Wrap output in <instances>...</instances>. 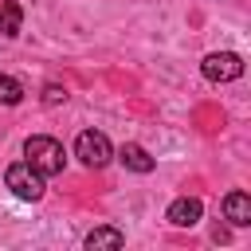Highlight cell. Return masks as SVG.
<instances>
[{"label": "cell", "instance_id": "1", "mask_svg": "<svg viewBox=\"0 0 251 251\" xmlns=\"http://www.w3.org/2000/svg\"><path fill=\"white\" fill-rule=\"evenodd\" d=\"M24 157H27V165H31L35 173H43V176H55V173H63V165H67V157H63V145H59L55 137H47V133H35V137H27V141H24Z\"/></svg>", "mask_w": 251, "mask_h": 251}, {"label": "cell", "instance_id": "2", "mask_svg": "<svg viewBox=\"0 0 251 251\" xmlns=\"http://www.w3.org/2000/svg\"><path fill=\"white\" fill-rule=\"evenodd\" d=\"M43 180H47V176H43V173H35L27 161H20V165H12V169L4 173L8 192H12L16 200H31V204L43 196Z\"/></svg>", "mask_w": 251, "mask_h": 251}, {"label": "cell", "instance_id": "3", "mask_svg": "<svg viewBox=\"0 0 251 251\" xmlns=\"http://www.w3.org/2000/svg\"><path fill=\"white\" fill-rule=\"evenodd\" d=\"M75 157H78L86 169H102V165H110V157H114L110 137L98 133V129H82V133L75 137Z\"/></svg>", "mask_w": 251, "mask_h": 251}, {"label": "cell", "instance_id": "4", "mask_svg": "<svg viewBox=\"0 0 251 251\" xmlns=\"http://www.w3.org/2000/svg\"><path fill=\"white\" fill-rule=\"evenodd\" d=\"M200 75H204L208 82H231V78L243 75V59H239L235 51H212V55H204V63H200Z\"/></svg>", "mask_w": 251, "mask_h": 251}, {"label": "cell", "instance_id": "5", "mask_svg": "<svg viewBox=\"0 0 251 251\" xmlns=\"http://www.w3.org/2000/svg\"><path fill=\"white\" fill-rule=\"evenodd\" d=\"M200 216H204V204H200L196 196H180V200H173L169 212H165V220H169L173 227H192V224H200Z\"/></svg>", "mask_w": 251, "mask_h": 251}, {"label": "cell", "instance_id": "6", "mask_svg": "<svg viewBox=\"0 0 251 251\" xmlns=\"http://www.w3.org/2000/svg\"><path fill=\"white\" fill-rule=\"evenodd\" d=\"M224 216H227L235 227H247V224H251V196H247L243 188L227 192V196H224Z\"/></svg>", "mask_w": 251, "mask_h": 251}, {"label": "cell", "instance_id": "7", "mask_svg": "<svg viewBox=\"0 0 251 251\" xmlns=\"http://www.w3.org/2000/svg\"><path fill=\"white\" fill-rule=\"evenodd\" d=\"M122 243H126V231L122 227H110V224H102V227H94L86 235V251H114Z\"/></svg>", "mask_w": 251, "mask_h": 251}, {"label": "cell", "instance_id": "8", "mask_svg": "<svg viewBox=\"0 0 251 251\" xmlns=\"http://www.w3.org/2000/svg\"><path fill=\"white\" fill-rule=\"evenodd\" d=\"M118 157H122V165H126V169H133V173H153V165H157V161H153L141 145H133V141H126Z\"/></svg>", "mask_w": 251, "mask_h": 251}, {"label": "cell", "instance_id": "9", "mask_svg": "<svg viewBox=\"0 0 251 251\" xmlns=\"http://www.w3.org/2000/svg\"><path fill=\"white\" fill-rule=\"evenodd\" d=\"M20 24H24V8L16 0H4L0 4V35H20Z\"/></svg>", "mask_w": 251, "mask_h": 251}, {"label": "cell", "instance_id": "10", "mask_svg": "<svg viewBox=\"0 0 251 251\" xmlns=\"http://www.w3.org/2000/svg\"><path fill=\"white\" fill-rule=\"evenodd\" d=\"M0 102H4V106H20V102H24V86H20L12 75H0Z\"/></svg>", "mask_w": 251, "mask_h": 251}, {"label": "cell", "instance_id": "11", "mask_svg": "<svg viewBox=\"0 0 251 251\" xmlns=\"http://www.w3.org/2000/svg\"><path fill=\"white\" fill-rule=\"evenodd\" d=\"M43 102H47V106H59V102H67V86H59V82H47V86H43Z\"/></svg>", "mask_w": 251, "mask_h": 251}]
</instances>
